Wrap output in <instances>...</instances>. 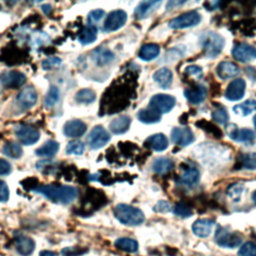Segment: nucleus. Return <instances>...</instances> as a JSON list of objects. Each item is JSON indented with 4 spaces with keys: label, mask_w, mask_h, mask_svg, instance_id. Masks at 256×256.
Masks as SVG:
<instances>
[{
    "label": "nucleus",
    "mask_w": 256,
    "mask_h": 256,
    "mask_svg": "<svg viewBox=\"0 0 256 256\" xmlns=\"http://www.w3.org/2000/svg\"><path fill=\"white\" fill-rule=\"evenodd\" d=\"M88 250L86 248L80 247H65L61 250L62 256H81L85 254Z\"/></svg>",
    "instance_id": "nucleus-46"
},
{
    "label": "nucleus",
    "mask_w": 256,
    "mask_h": 256,
    "mask_svg": "<svg viewBox=\"0 0 256 256\" xmlns=\"http://www.w3.org/2000/svg\"><path fill=\"white\" fill-rule=\"evenodd\" d=\"M184 95L190 103L199 104L206 98L207 90L203 85L194 83L184 90Z\"/></svg>",
    "instance_id": "nucleus-16"
},
{
    "label": "nucleus",
    "mask_w": 256,
    "mask_h": 256,
    "mask_svg": "<svg viewBox=\"0 0 256 256\" xmlns=\"http://www.w3.org/2000/svg\"><path fill=\"white\" fill-rule=\"evenodd\" d=\"M37 101V92L34 87L27 86L23 88L17 95V102L23 109H29L35 105Z\"/></svg>",
    "instance_id": "nucleus-17"
},
{
    "label": "nucleus",
    "mask_w": 256,
    "mask_h": 256,
    "mask_svg": "<svg viewBox=\"0 0 256 256\" xmlns=\"http://www.w3.org/2000/svg\"><path fill=\"white\" fill-rule=\"evenodd\" d=\"M237 256H256V244L253 242H246L239 249Z\"/></svg>",
    "instance_id": "nucleus-45"
},
{
    "label": "nucleus",
    "mask_w": 256,
    "mask_h": 256,
    "mask_svg": "<svg viewBox=\"0 0 256 256\" xmlns=\"http://www.w3.org/2000/svg\"><path fill=\"white\" fill-rule=\"evenodd\" d=\"M239 72H240L239 67L233 62H229V61L220 62L216 67V73L218 77L223 80L234 78L239 74Z\"/></svg>",
    "instance_id": "nucleus-20"
},
{
    "label": "nucleus",
    "mask_w": 256,
    "mask_h": 256,
    "mask_svg": "<svg viewBox=\"0 0 256 256\" xmlns=\"http://www.w3.org/2000/svg\"><path fill=\"white\" fill-rule=\"evenodd\" d=\"M224 44L225 42L223 37L215 32L210 31L203 35L202 47L205 55L209 58L217 57L221 53Z\"/></svg>",
    "instance_id": "nucleus-4"
},
{
    "label": "nucleus",
    "mask_w": 256,
    "mask_h": 256,
    "mask_svg": "<svg viewBox=\"0 0 256 256\" xmlns=\"http://www.w3.org/2000/svg\"><path fill=\"white\" fill-rule=\"evenodd\" d=\"M11 172V165L8 161L0 159V175H8Z\"/></svg>",
    "instance_id": "nucleus-52"
},
{
    "label": "nucleus",
    "mask_w": 256,
    "mask_h": 256,
    "mask_svg": "<svg viewBox=\"0 0 256 256\" xmlns=\"http://www.w3.org/2000/svg\"><path fill=\"white\" fill-rule=\"evenodd\" d=\"M105 15V12L104 10L102 9H95V10H92L89 14H88V21L91 25H94L95 23L99 22Z\"/></svg>",
    "instance_id": "nucleus-48"
},
{
    "label": "nucleus",
    "mask_w": 256,
    "mask_h": 256,
    "mask_svg": "<svg viewBox=\"0 0 256 256\" xmlns=\"http://www.w3.org/2000/svg\"><path fill=\"white\" fill-rule=\"evenodd\" d=\"M201 21V16L197 11H189L183 13L169 21V26L172 29H184L198 25Z\"/></svg>",
    "instance_id": "nucleus-6"
},
{
    "label": "nucleus",
    "mask_w": 256,
    "mask_h": 256,
    "mask_svg": "<svg viewBox=\"0 0 256 256\" xmlns=\"http://www.w3.org/2000/svg\"><path fill=\"white\" fill-rule=\"evenodd\" d=\"M161 1H142L140 2L134 12V16L136 19H144L147 18L151 13H153L161 4Z\"/></svg>",
    "instance_id": "nucleus-21"
},
{
    "label": "nucleus",
    "mask_w": 256,
    "mask_h": 256,
    "mask_svg": "<svg viewBox=\"0 0 256 256\" xmlns=\"http://www.w3.org/2000/svg\"><path fill=\"white\" fill-rule=\"evenodd\" d=\"M61 63H62V60L59 57H56V56L48 57L42 61V68L45 70H50L52 68L59 67Z\"/></svg>",
    "instance_id": "nucleus-47"
},
{
    "label": "nucleus",
    "mask_w": 256,
    "mask_h": 256,
    "mask_svg": "<svg viewBox=\"0 0 256 256\" xmlns=\"http://www.w3.org/2000/svg\"><path fill=\"white\" fill-rule=\"evenodd\" d=\"M15 247L20 255L29 256L35 249V242L32 238L26 235L18 234L15 238Z\"/></svg>",
    "instance_id": "nucleus-18"
},
{
    "label": "nucleus",
    "mask_w": 256,
    "mask_h": 256,
    "mask_svg": "<svg viewBox=\"0 0 256 256\" xmlns=\"http://www.w3.org/2000/svg\"><path fill=\"white\" fill-rule=\"evenodd\" d=\"M253 123H254V127H255V129H256V115H255L254 118H253Z\"/></svg>",
    "instance_id": "nucleus-56"
},
{
    "label": "nucleus",
    "mask_w": 256,
    "mask_h": 256,
    "mask_svg": "<svg viewBox=\"0 0 256 256\" xmlns=\"http://www.w3.org/2000/svg\"><path fill=\"white\" fill-rule=\"evenodd\" d=\"M185 3L184 1L180 2V1H170L168 4H167V10H170V9H173L175 6H178V5H181Z\"/></svg>",
    "instance_id": "nucleus-53"
},
{
    "label": "nucleus",
    "mask_w": 256,
    "mask_h": 256,
    "mask_svg": "<svg viewBox=\"0 0 256 256\" xmlns=\"http://www.w3.org/2000/svg\"><path fill=\"white\" fill-rule=\"evenodd\" d=\"M133 80L117 81L115 86H111L104 95L103 105L107 113H115L125 109L132 98L134 88L132 85Z\"/></svg>",
    "instance_id": "nucleus-1"
},
{
    "label": "nucleus",
    "mask_w": 256,
    "mask_h": 256,
    "mask_svg": "<svg viewBox=\"0 0 256 256\" xmlns=\"http://www.w3.org/2000/svg\"><path fill=\"white\" fill-rule=\"evenodd\" d=\"M2 87H3V86H2V85H1V83H0V93H1V90H2Z\"/></svg>",
    "instance_id": "nucleus-57"
},
{
    "label": "nucleus",
    "mask_w": 256,
    "mask_h": 256,
    "mask_svg": "<svg viewBox=\"0 0 256 256\" xmlns=\"http://www.w3.org/2000/svg\"><path fill=\"white\" fill-rule=\"evenodd\" d=\"M91 57L98 66H105L107 64H110L114 60L113 52L105 47H99L95 49L92 52Z\"/></svg>",
    "instance_id": "nucleus-24"
},
{
    "label": "nucleus",
    "mask_w": 256,
    "mask_h": 256,
    "mask_svg": "<svg viewBox=\"0 0 256 256\" xmlns=\"http://www.w3.org/2000/svg\"><path fill=\"white\" fill-rule=\"evenodd\" d=\"M153 79L156 83H158V85L164 89L170 87L171 83H172V79H173V75L172 72L166 68H160L157 71H155V73L153 74Z\"/></svg>",
    "instance_id": "nucleus-27"
},
{
    "label": "nucleus",
    "mask_w": 256,
    "mask_h": 256,
    "mask_svg": "<svg viewBox=\"0 0 256 256\" xmlns=\"http://www.w3.org/2000/svg\"><path fill=\"white\" fill-rule=\"evenodd\" d=\"M195 125L197 127H199L200 129H202L203 131H205L206 133L212 135L216 139H219V138H221L223 136V133H222L220 128H218L215 124H213L212 122H209V121H207L205 119L199 120L198 122L195 123Z\"/></svg>",
    "instance_id": "nucleus-34"
},
{
    "label": "nucleus",
    "mask_w": 256,
    "mask_h": 256,
    "mask_svg": "<svg viewBox=\"0 0 256 256\" xmlns=\"http://www.w3.org/2000/svg\"><path fill=\"white\" fill-rule=\"evenodd\" d=\"M238 169L244 168L247 170L256 169V155L254 154H242L238 159Z\"/></svg>",
    "instance_id": "nucleus-38"
},
{
    "label": "nucleus",
    "mask_w": 256,
    "mask_h": 256,
    "mask_svg": "<svg viewBox=\"0 0 256 256\" xmlns=\"http://www.w3.org/2000/svg\"><path fill=\"white\" fill-rule=\"evenodd\" d=\"M95 99H96V94H95V92H94L92 89H88V88L79 90V91L76 93V95H75V100H76L78 103H85V104H88V103L94 102Z\"/></svg>",
    "instance_id": "nucleus-39"
},
{
    "label": "nucleus",
    "mask_w": 256,
    "mask_h": 256,
    "mask_svg": "<svg viewBox=\"0 0 256 256\" xmlns=\"http://www.w3.org/2000/svg\"><path fill=\"white\" fill-rule=\"evenodd\" d=\"M33 190L46 197L48 200L59 204H69L78 196V190L68 185H40Z\"/></svg>",
    "instance_id": "nucleus-2"
},
{
    "label": "nucleus",
    "mask_w": 256,
    "mask_h": 256,
    "mask_svg": "<svg viewBox=\"0 0 256 256\" xmlns=\"http://www.w3.org/2000/svg\"><path fill=\"white\" fill-rule=\"evenodd\" d=\"M83 200H84V203L86 205H89V208L91 209H98L103 205H105L107 202V198L105 194L102 191L96 190V189H91L87 191L86 197Z\"/></svg>",
    "instance_id": "nucleus-19"
},
{
    "label": "nucleus",
    "mask_w": 256,
    "mask_h": 256,
    "mask_svg": "<svg viewBox=\"0 0 256 256\" xmlns=\"http://www.w3.org/2000/svg\"><path fill=\"white\" fill-rule=\"evenodd\" d=\"M137 117H138L139 121H141L142 123L153 124V123H156V122L160 121L161 114H159L155 110L148 107V108H145V109H141L138 112Z\"/></svg>",
    "instance_id": "nucleus-32"
},
{
    "label": "nucleus",
    "mask_w": 256,
    "mask_h": 256,
    "mask_svg": "<svg viewBox=\"0 0 256 256\" xmlns=\"http://www.w3.org/2000/svg\"><path fill=\"white\" fill-rule=\"evenodd\" d=\"M175 98L168 94H156L149 101V108L155 110L159 114L168 113L175 105Z\"/></svg>",
    "instance_id": "nucleus-7"
},
{
    "label": "nucleus",
    "mask_w": 256,
    "mask_h": 256,
    "mask_svg": "<svg viewBox=\"0 0 256 256\" xmlns=\"http://www.w3.org/2000/svg\"><path fill=\"white\" fill-rule=\"evenodd\" d=\"M153 171L157 174H166L173 168V162L166 157H159L152 163Z\"/></svg>",
    "instance_id": "nucleus-33"
},
{
    "label": "nucleus",
    "mask_w": 256,
    "mask_h": 256,
    "mask_svg": "<svg viewBox=\"0 0 256 256\" xmlns=\"http://www.w3.org/2000/svg\"><path fill=\"white\" fill-rule=\"evenodd\" d=\"M144 146L154 151H164L168 147V140L164 134L158 133L148 137L144 142Z\"/></svg>",
    "instance_id": "nucleus-25"
},
{
    "label": "nucleus",
    "mask_w": 256,
    "mask_h": 256,
    "mask_svg": "<svg viewBox=\"0 0 256 256\" xmlns=\"http://www.w3.org/2000/svg\"><path fill=\"white\" fill-rule=\"evenodd\" d=\"M9 199V188L7 184L0 180V202H6Z\"/></svg>",
    "instance_id": "nucleus-51"
},
{
    "label": "nucleus",
    "mask_w": 256,
    "mask_h": 256,
    "mask_svg": "<svg viewBox=\"0 0 256 256\" xmlns=\"http://www.w3.org/2000/svg\"><path fill=\"white\" fill-rule=\"evenodd\" d=\"M246 83L243 79H235L229 83L225 91V97L230 101H238L245 94Z\"/></svg>",
    "instance_id": "nucleus-15"
},
{
    "label": "nucleus",
    "mask_w": 256,
    "mask_h": 256,
    "mask_svg": "<svg viewBox=\"0 0 256 256\" xmlns=\"http://www.w3.org/2000/svg\"><path fill=\"white\" fill-rule=\"evenodd\" d=\"M243 190H244V186L241 183H233L227 188V195L233 201L238 202L241 198Z\"/></svg>",
    "instance_id": "nucleus-41"
},
{
    "label": "nucleus",
    "mask_w": 256,
    "mask_h": 256,
    "mask_svg": "<svg viewBox=\"0 0 256 256\" xmlns=\"http://www.w3.org/2000/svg\"><path fill=\"white\" fill-rule=\"evenodd\" d=\"M15 134L18 139L25 145H32L40 138L39 131L30 125H17L15 127Z\"/></svg>",
    "instance_id": "nucleus-10"
},
{
    "label": "nucleus",
    "mask_w": 256,
    "mask_h": 256,
    "mask_svg": "<svg viewBox=\"0 0 256 256\" xmlns=\"http://www.w3.org/2000/svg\"><path fill=\"white\" fill-rule=\"evenodd\" d=\"M213 226H214V221H212L211 219H206V218L198 219L193 223L192 230L196 236L201 238H206L211 234Z\"/></svg>",
    "instance_id": "nucleus-23"
},
{
    "label": "nucleus",
    "mask_w": 256,
    "mask_h": 256,
    "mask_svg": "<svg viewBox=\"0 0 256 256\" xmlns=\"http://www.w3.org/2000/svg\"><path fill=\"white\" fill-rule=\"evenodd\" d=\"M252 200H253V202L256 204V191H254V193H253V195H252Z\"/></svg>",
    "instance_id": "nucleus-55"
},
{
    "label": "nucleus",
    "mask_w": 256,
    "mask_h": 256,
    "mask_svg": "<svg viewBox=\"0 0 256 256\" xmlns=\"http://www.w3.org/2000/svg\"><path fill=\"white\" fill-rule=\"evenodd\" d=\"M114 245L121 251L128 253H134L138 250V243L136 240L129 237H121L115 240Z\"/></svg>",
    "instance_id": "nucleus-31"
},
{
    "label": "nucleus",
    "mask_w": 256,
    "mask_h": 256,
    "mask_svg": "<svg viewBox=\"0 0 256 256\" xmlns=\"http://www.w3.org/2000/svg\"><path fill=\"white\" fill-rule=\"evenodd\" d=\"M110 140V135L106 129L100 125L95 126L87 137V142L92 149H99L105 146Z\"/></svg>",
    "instance_id": "nucleus-8"
},
{
    "label": "nucleus",
    "mask_w": 256,
    "mask_h": 256,
    "mask_svg": "<svg viewBox=\"0 0 256 256\" xmlns=\"http://www.w3.org/2000/svg\"><path fill=\"white\" fill-rule=\"evenodd\" d=\"M173 212L175 215L182 217V218H187L190 217L192 215V208L185 202H180L177 203L174 208H173Z\"/></svg>",
    "instance_id": "nucleus-42"
},
{
    "label": "nucleus",
    "mask_w": 256,
    "mask_h": 256,
    "mask_svg": "<svg viewBox=\"0 0 256 256\" xmlns=\"http://www.w3.org/2000/svg\"><path fill=\"white\" fill-rule=\"evenodd\" d=\"M114 216L116 219L124 225L128 226H138L143 223L145 217L143 212L128 204H118L114 207Z\"/></svg>",
    "instance_id": "nucleus-3"
},
{
    "label": "nucleus",
    "mask_w": 256,
    "mask_h": 256,
    "mask_svg": "<svg viewBox=\"0 0 256 256\" xmlns=\"http://www.w3.org/2000/svg\"><path fill=\"white\" fill-rule=\"evenodd\" d=\"M59 149L58 142L54 140H49L45 142L42 146L36 149V155L41 157H51L57 153Z\"/></svg>",
    "instance_id": "nucleus-35"
},
{
    "label": "nucleus",
    "mask_w": 256,
    "mask_h": 256,
    "mask_svg": "<svg viewBox=\"0 0 256 256\" xmlns=\"http://www.w3.org/2000/svg\"><path fill=\"white\" fill-rule=\"evenodd\" d=\"M131 124V119L129 116L122 115L113 119L109 124V129L114 134H123L125 133Z\"/></svg>",
    "instance_id": "nucleus-26"
},
{
    "label": "nucleus",
    "mask_w": 256,
    "mask_h": 256,
    "mask_svg": "<svg viewBox=\"0 0 256 256\" xmlns=\"http://www.w3.org/2000/svg\"><path fill=\"white\" fill-rule=\"evenodd\" d=\"M39 256H57V254L50 250H43L39 253Z\"/></svg>",
    "instance_id": "nucleus-54"
},
{
    "label": "nucleus",
    "mask_w": 256,
    "mask_h": 256,
    "mask_svg": "<svg viewBox=\"0 0 256 256\" xmlns=\"http://www.w3.org/2000/svg\"><path fill=\"white\" fill-rule=\"evenodd\" d=\"M2 152L4 155L10 157V158H19L22 155V148L21 146L16 142H8L6 143L3 148Z\"/></svg>",
    "instance_id": "nucleus-37"
},
{
    "label": "nucleus",
    "mask_w": 256,
    "mask_h": 256,
    "mask_svg": "<svg viewBox=\"0 0 256 256\" xmlns=\"http://www.w3.org/2000/svg\"><path fill=\"white\" fill-rule=\"evenodd\" d=\"M160 53V48L155 43L144 44L139 50V58L143 61H151L158 57Z\"/></svg>",
    "instance_id": "nucleus-28"
},
{
    "label": "nucleus",
    "mask_w": 256,
    "mask_h": 256,
    "mask_svg": "<svg viewBox=\"0 0 256 256\" xmlns=\"http://www.w3.org/2000/svg\"><path fill=\"white\" fill-rule=\"evenodd\" d=\"M215 241L221 247L233 249L241 244L242 238L236 232L230 231L225 227H219L215 233Z\"/></svg>",
    "instance_id": "nucleus-5"
},
{
    "label": "nucleus",
    "mask_w": 256,
    "mask_h": 256,
    "mask_svg": "<svg viewBox=\"0 0 256 256\" xmlns=\"http://www.w3.org/2000/svg\"><path fill=\"white\" fill-rule=\"evenodd\" d=\"M180 181L188 187H193L199 181V171L194 167L188 166L180 176Z\"/></svg>",
    "instance_id": "nucleus-30"
},
{
    "label": "nucleus",
    "mask_w": 256,
    "mask_h": 256,
    "mask_svg": "<svg viewBox=\"0 0 256 256\" xmlns=\"http://www.w3.org/2000/svg\"><path fill=\"white\" fill-rule=\"evenodd\" d=\"M26 81V76L19 71L4 72L0 75V83L3 87L16 88L22 86Z\"/></svg>",
    "instance_id": "nucleus-14"
},
{
    "label": "nucleus",
    "mask_w": 256,
    "mask_h": 256,
    "mask_svg": "<svg viewBox=\"0 0 256 256\" xmlns=\"http://www.w3.org/2000/svg\"><path fill=\"white\" fill-rule=\"evenodd\" d=\"M171 140L179 146H187L194 141V135L188 127H175L171 131Z\"/></svg>",
    "instance_id": "nucleus-13"
},
{
    "label": "nucleus",
    "mask_w": 256,
    "mask_h": 256,
    "mask_svg": "<svg viewBox=\"0 0 256 256\" xmlns=\"http://www.w3.org/2000/svg\"><path fill=\"white\" fill-rule=\"evenodd\" d=\"M127 20V14L123 10H114L108 14L104 21L103 30L106 32H113L123 27Z\"/></svg>",
    "instance_id": "nucleus-9"
},
{
    "label": "nucleus",
    "mask_w": 256,
    "mask_h": 256,
    "mask_svg": "<svg viewBox=\"0 0 256 256\" xmlns=\"http://www.w3.org/2000/svg\"><path fill=\"white\" fill-rule=\"evenodd\" d=\"M86 124L81 120L68 121L63 128V132L67 137L76 138L82 136L86 132Z\"/></svg>",
    "instance_id": "nucleus-22"
},
{
    "label": "nucleus",
    "mask_w": 256,
    "mask_h": 256,
    "mask_svg": "<svg viewBox=\"0 0 256 256\" xmlns=\"http://www.w3.org/2000/svg\"><path fill=\"white\" fill-rule=\"evenodd\" d=\"M97 38V28L95 25H86L83 27V29L80 31L78 40L81 44L87 45L93 43Z\"/></svg>",
    "instance_id": "nucleus-29"
},
{
    "label": "nucleus",
    "mask_w": 256,
    "mask_h": 256,
    "mask_svg": "<svg viewBox=\"0 0 256 256\" xmlns=\"http://www.w3.org/2000/svg\"><path fill=\"white\" fill-rule=\"evenodd\" d=\"M185 73L187 75H190V76H193L195 77L196 79H200L203 77V71L202 69L197 66V65H190L188 67H186L185 69Z\"/></svg>",
    "instance_id": "nucleus-49"
},
{
    "label": "nucleus",
    "mask_w": 256,
    "mask_h": 256,
    "mask_svg": "<svg viewBox=\"0 0 256 256\" xmlns=\"http://www.w3.org/2000/svg\"><path fill=\"white\" fill-rule=\"evenodd\" d=\"M227 131H228V136L232 140L237 141V142H241V143H245V144H252L256 139V135H255L254 131H252L251 129H248V128L239 129L234 124H230L227 127Z\"/></svg>",
    "instance_id": "nucleus-11"
},
{
    "label": "nucleus",
    "mask_w": 256,
    "mask_h": 256,
    "mask_svg": "<svg viewBox=\"0 0 256 256\" xmlns=\"http://www.w3.org/2000/svg\"><path fill=\"white\" fill-rule=\"evenodd\" d=\"M85 146L83 142L79 140H73L68 143L66 146V152L67 154H73V155H81L84 152Z\"/></svg>",
    "instance_id": "nucleus-44"
},
{
    "label": "nucleus",
    "mask_w": 256,
    "mask_h": 256,
    "mask_svg": "<svg viewBox=\"0 0 256 256\" xmlns=\"http://www.w3.org/2000/svg\"><path fill=\"white\" fill-rule=\"evenodd\" d=\"M233 110L236 114L241 116H248L252 112L256 111V101L253 99H249L244 101L241 104H238L233 107Z\"/></svg>",
    "instance_id": "nucleus-36"
},
{
    "label": "nucleus",
    "mask_w": 256,
    "mask_h": 256,
    "mask_svg": "<svg viewBox=\"0 0 256 256\" xmlns=\"http://www.w3.org/2000/svg\"><path fill=\"white\" fill-rule=\"evenodd\" d=\"M155 212H159V213H166L169 212L171 210V206L167 201L164 200H160L157 202V204L154 206L153 209Z\"/></svg>",
    "instance_id": "nucleus-50"
},
{
    "label": "nucleus",
    "mask_w": 256,
    "mask_h": 256,
    "mask_svg": "<svg viewBox=\"0 0 256 256\" xmlns=\"http://www.w3.org/2000/svg\"><path fill=\"white\" fill-rule=\"evenodd\" d=\"M213 120L221 125H225L227 122H228V119H229V115L226 111L225 108L219 106L218 108H216L212 114H211Z\"/></svg>",
    "instance_id": "nucleus-43"
},
{
    "label": "nucleus",
    "mask_w": 256,
    "mask_h": 256,
    "mask_svg": "<svg viewBox=\"0 0 256 256\" xmlns=\"http://www.w3.org/2000/svg\"><path fill=\"white\" fill-rule=\"evenodd\" d=\"M60 93L59 89L56 86H51L49 90L46 93V96L44 98V104L46 108H52L55 106V104L59 101Z\"/></svg>",
    "instance_id": "nucleus-40"
},
{
    "label": "nucleus",
    "mask_w": 256,
    "mask_h": 256,
    "mask_svg": "<svg viewBox=\"0 0 256 256\" xmlns=\"http://www.w3.org/2000/svg\"><path fill=\"white\" fill-rule=\"evenodd\" d=\"M232 55L239 62H250L256 59V48L247 43H240L233 48Z\"/></svg>",
    "instance_id": "nucleus-12"
}]
</instances>
